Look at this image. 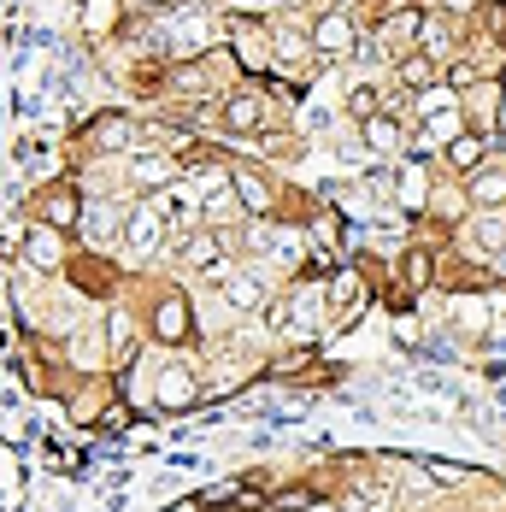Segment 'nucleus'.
I'll list each match as a JSON object with an SVG mask.
<instances>
[{
    "instance_id": "obj_17",
    "label": "nucleus",
    "mask_w": 506,
    "mask_h": 512,
    "mask_svg": "<svg viewBox=\"0 0 506 512\" xmlns=\"http://www.w3.org/2000/svg\"><path fill=\"white\" fill-rule=\"evenodd\" d=\"M230 195H236V206L253 212V218H271V212H277V195L265 189L259 171H236V177H230Z\"/></svg>"
},
{
    "instance_id": "obj_31",
    "label": "nucleus",
    "mask_w": 506,
    "mask_h": 512,
    "mask_svg": "<svg viewBox=\"0 0 506 512\" xmlns=\"http://www.w3.org/2000/svg\"><path fill=\"white\" fill-rule=\"evenodd\" d=\"M83 30H89V36L112 30V6H106V0H89V6H83Z\"/></svg>"
},
{
    "instance_id": "obj_35",
    "label": "nucleus",
    "mask_w": 506,
    "mask_h": 512,
    "mask_svg": "<svg viewBox=\"0 0 506 512\" xmlns=\"http://www.w3.org/2000/svg\"><path fill=\"white\" fill-rule=\"evenodd\" d=\"M436 6H442V18H465V12H477L483 0H436Z\"/></svg>"
},
{
    "instance_id": "obj_11",
    "label": "nucleus",
    "mask_w": 506,
    "mask_h": 512,
    "mask_svg": "<svg viewBox=\"0 0 506 512\" xmlns=\"http://www.w3.org/2000/svg\"><path fill=\"white\" fill-rule=\"evenodd\" d=\"M324 307H330V318H336V330H348V324H354L359 307H365V283H359V271H336V277H330Z\"/></svg>"
},
{
    "instance_id": "obj_34",
    "label": "nucleus",
    "mask_w": 506,
    "mask_h": 512,
    "mask_svg": "<svg viewBox=\"0 0 506 512\" xmlns=\"http://www.w3.org/2000/svg\"><path fill=\"white\" fill-rule=\"evenodd\" d=\"M401 6H418V0H365V12H371V18H377V24H383V18H389V12H401Z\"/></svg>"
},
{
    "instance_id": "obj_12",
    "label": "nucleus",
    "mask_w": 506,
    "mask_h": 512,
    "mask_svg": "<svg viewBox=\"0 0 506 512\" xmlns=\"http://www.w3.org/2000/svg\"><path fill=\"white\" fill-rule=\"evenodd\" d=\"M189 324H195V307H189L183 295H165V301L153 307V342L177 348V342H189Z\"/></svg>"
},
{
    "instance_id": "obj_23",
    "label": "nucleus",
    "mask_w": 506,
    "mask_h": 512,
    "mask_svg": "<svg viewBox=\"0 0 506 512\" xmlns=\"http://www.w3.org/2000/svg\"><path fill=\"white\" fill-rule=\"evenodd\" d=\"M365 148H371V154H395V148H401V118H395V106L377 112V118H365Z\"/></svg>"
},
{
    "instance_id": "obj_19",
    "label": "nucleus",
    "mask_w": 506,
    "mask_h": 512,
    "mask_svg": "<svg viewBox=\"0 0 506 512\" xmlns=\"http://www.w3.org/2000/svg\"><path fill=\"white\" fill-rule=\"evenodd\" d=\"M259 112H265L259 95H253V89H236V95L224 101V130H230V136H253V130H259Z\"/></svg>"
},
{
    "instance_id": "obj_30",
    "label": "nucleus",
    "mask_w": 506,
    "mask_h": 512,
    "mask_svg": "<svg viewBox=\"0 0 506 512\" xmlns=\"http://www.w3.org/2000/svg\"><path fill=\"white\" fill-rule=\"evenodd\" d=\"M424 477L442 483V489H459V483H465V471H459L454 460H424Z\"/></svg>"
},
{
    "instance_id": "obj_29",
    "label": "nucleus",
    "mask_w": 506,
    "mask_h": 512,
    "mask_svg": "<svg viewBox=\"0 0 506 512\" xmlns=\"http://www.w3.org/2000/svg\"><path fill=\"white\" fill-rule=\"evenodd\" d=\"M106 330H112V359H118V365H124V359H130V342H136V330H130V318H124V312H118V318H112V324H106Z\"/></svg>"
},
{
    "instance_id": "obj_3",
    "label": "nucleus",
    "mask_w": 506,
    "mask_h": 512,
    "mask_svg": "<svg viewBox=\"0 0 506 512\" xmlns=\"http://www.w3.org/2000/svg\"><path fill=\"white\" fill-rule=\"evenodd\" d=\"M271 318H277V330H289L295 342H312L324 324H330V307H324V295L312 289V283H301V289H289V301L283 307H265Z\"/></svg>"
},
{
    "instance_id": "obj_39",
    "label": "nucleus",
    "mask_w": 506,
    "mask_h": 512,
    "mask_svg": "<svg viewBox=\"0 0 506 512\" xmlns=\"http://www.w3.org/2000/svg\"><path fill=\"white\" fill-rule=\"evenodd\" d=\"M177 6H206V0H177Z\"/></svg>"
},
{
    "instance_id": "obj_26",
    "label": "nucleus",
    "mask_w": 506,
    "mask_h": 512,
    "mask_svg": "<svg viewBox=\"0 0 506 512\" xmlns=\"http://www.w3.org/2000/svg\"><path fill=\"white\" fill-rule=\"evenodd\" d=\"M471 230H477V248H506V212H477Z\"/></svg>"
},
{
    "instance_id": "obj_10",
    "label": "nucleus",
    "mask_w": 506,
    "mask_h": 512,
    "mask_svg": "<svg viewBox=\"0 0 506 512\" xmlns=\"http://www.w3.org/2000/svg\"><path fill=\"white\" fill-rule=\"evenodd\" d=\"M265 36H271V30H265L259 18H230V53H236V65H242L248 77H265V53H259Z\"/></svg>"
},
{
    "instance_id": "obj_27",
    "label": "nucleus",
    "mask_w": 506,
    "mask_h": 512,
    "mask_svg": "<svg viewBox=\"0 0 506 512\" xmlns=\"http://www.w3.org/2000/svg\"><path fill=\"white\" fill-rule=\"evenodd\" d=\"M71 359H77L83 371H95V365H106L101 336H95V330H77V336H71Z\"/></svg>"
},
{
    "instance_id": "obj_22",
    "label": "nucleus",
    "mask_w": 506,
    "mask_h": 512,
    "mask_svg": "<svg viewBox=\"0 0 506 512\" xmlns=\"http://www.w3.org/2000/svg\"><path fill=\"white\" fill-rule=\"evenodd\" d=\"M483 159H489V136H477V130H459L454 142H448V165H454V171H465V177H471Z\"/></svg>"
},
{
    "instance_id": "obj_25",
    "label": "nucleus",
    "mask_w": 506,
    "mask_h": 512,
    "mask_svg": "<svg viewBox=\"0 0 506 512\" xmlns=\"http://www.w3.org/2000/svg\"><path fill=\"white\" fill-rule=\"evenodd\" d=\"M348 112H354L359 124H365V118H377V112H389V89H377V83H354Z\"/></svg>"
},
{
    "instance_id": "obj_20",
    "label": "nucleus",
    "mask_w": 506,
    "mask_h": 512,
    "mask_svg": "<svg viewBox=\"0 0 506 512\" xmlns=\"http://www.w3.org/2000/svg\"><path fill=\"white\" fill-rule=\"evenodd\" d=\"M24 259H30L36 271H59V259H65V242H59V230L36 224V230L24 236Z\"/></svg>"
},
{
    "instance_id": "obj_24",
    "label": "nucleus",
    "mask_w": 506,
    "mask_h": 512,
    "mask_svg": "<svg viewBox=\"0 0 506 512\" xmlns=\"http://www.w3.org/2000/svg\"><path fill=\"white\" fill-rule=\"evenodd\" d=\"M306 248L336 254V248H342V212H318V218L306 224Z\"/></svg>"
},
{
    "instance_id": "obj_1",
    "label": "nucleus",
    "mask_w": 506,
    "mask_h": 512,
    "mask_svg": "<svg viewBox=\"0 0 506 512\" xmlns=\"http://www.w3.org/2000/svg\"><path fill=\"white\" fill-rule=\"evenodd\" d=\"M148 42H165V53L177 65L206 59V48H212V18H206V6H177V12L159 18V30H153Z\"/></svg>"
},
{
    "instance_id": "obj_38",
    "label": "nucleus",
    "mask_w": 506,
    "mask_h": 512,
    "mask_svg": "<svg viewBox=\"0 0 506 512\" xmlns=\"http://www.w3.org/2000/svg\"><path fill=\"white\" fill-rule=\"evenodd\" d=\"M171 512H201V507H195V501H183V507H171Z\"/></svg>"
},
{
    "instance_id": "obj_6",
    "label": "nucleus",
    "mask_w": 506,
    "mask_h": 512,
    "mask_svg": "<svg viewBox=\"0 0 506 512\" xmlns=\"http://www.w3.org/2000/svg\"><path fill=\"white\" fill-rule=\"evenodd\" d=\"M201 401V377L189 371V365H159V377H153V407H165V412H189Z\"/></svg>"
},
{
    "instance_id": "obj_15",
    "label": "nucleus",
    "mask_w": 506,
    "mask_h": 512,
    "mask_svg": "<svg viewBox=\"0 0 506 512\" xmlns=\"http://www.w3.org/2000/svg\"><path fill=\"white\" fill-rule=\"evenodd\" d=\"M465 195H471L477 212H501V206H506V165H489V159H483V165L471 171Z\"/></svg>"
},
{
    "instance_id": "obj_28",
    "label": "nucleus",
    "mask_w": 506,
    "mask_h": 512,
    "mask_svg": "<svg viewBox=\"0 0 506 512\" xmlns=\"http://www.w3.org/2000/svg\"><path fill=\"white\" fill-rule=\"evenodd\" d=\"M401 271H406V283H412V289H430V283H436V259L424 254V248H412V254L401 259Z\"/></svg>"
},
{
    "instance_id": "obj_33",
    "label": "nucleus",
    "mask_w": 506,
    "mask_h": 512,
    "mask_svg": "<svg viewBox=\"0 0 506 512\" xmlns=\"http://www.w3.org/2000/svg\"><path fill=\"white\" fill-rule=\"evenodd\" d=\"M101 430H130V401H112L101 412Z\"/></svg>"
},
{
    "instance_id": "obj_8",
    "label": "nucleus",
    "mask_w": 506,
    "mask_h": 512,
    "mask_svg": "<svg viewBox=\"0 0 506 512\" xmlns=\"http://www.w3.org/2000/svg\"><path fill=\"white\" fill-rule=\"evenodd\" d=\"M418 30H424V12H418V6H401V12H389V18L377 24V48L406 59V53H418Z\"/></svg>"
},
{
    "instance_id": "obj_37",
    "label": "nucleus",
    "mask_w": 506,
    "mask_h": 512,
    "mask_svg": "<svg viewBox=\"0 0 506 512\" xmlns=\"http://www.w3.org/2000/svg\"><path fill=\"white\" fill-rule=\"evenodd\" d=\"M130 6H142V12H159V6H165V0H130Z\"/></svg>"
},
{
    "instance_id": "obj_18",
    "label": "nucleus",
    "mask_w": 506,
    "mask_h": 512,
    "mask_svg": "<svg viewBox=\"0 0 506 512\" xmlns=\"http://www.w3.org/2000/svg\"><path fill=\"white\" fill-rule=\"evenodd\" d=\"M395 201H401L406 218H418V212L430 206V165H418V159L406 165V171H401V189H395Z\"/></svg>"
},
{
    "instance_id": "obj_32",
    "label": "nucleus",
    "mask_w": 506,
    "mask_h": 512,
    "mask_svg": "<svg viewBox=\"0 0 506 512\" xmlns=\"http://www.w3.org/2000/svg\"><path fill=\"white\" fill-rule=\"evenodd\" d=\"M271 507H277V512H306V507H318V495H312V489H283Z\"/></svg>"
},
{
    "instance_id": "obj_14",
    "label": "nucleus",
    "mask_w": 506,
    "mask_h": 512,
    "mask_svg": "<svg viewBox=\"0 0 506 512\" xmlns=\"http://www.w3.org/2000/svg\"><path fill=\"white\" fill-rule=\"evenodd\" d=\"M159 230H165V218H159V206L153 201H142L136 212H124V248H130L136 259L159 248Z\"/></svg>"
},
{
    "instance_id": "obj_9",
    "label": "nucleus",
    "mask_w": 506,
    "mask_h": 512,
    "mask_svg": "<svg viewBox=\"0 0 506 512\" xmlns=\"http://www.w3.org/2000/svg\"><path fill=\"white\" fill-rule=\"evenodd\" d=\"M130 183H136L142 195H165V189H177V159L159 154V148H142V154L130 159Z\"/></svg>"
},
{
    "instance_id": "obj_41",
    "label": "nucleus",
    "mask_w": 506,
    "mask_h": 512,
    "mask_svg": "<svg viewBox=\"0 0 506 512\" xmlns=\"http://www.w3.org/2000/svg\"><path fill=\"white\" fill-rule=\"evenodd\" d=\"M501 48H506V36H501Z\"/></svg>"
},
{
    "instance_id": "obj_4",
    "label": "nucleus",
    "mask_w": 506,
    "mask_h": 512,
    "mask_svg": "<svg viewBox=\"0 0 506 512\" xmlns=\"http://www.w3.org/2000/svg\"><path fill=\"white\" fill-rule=\"evenodd\" d=\"M83 142H89L95 154H130V148L142 154V148H153L148 136L136 130V118H130V112H95V118L83 124Z\"/></svg>"
},
{
    "instance_id": "obj_16",
    "label": "nucleus",
    "mask_w": 506,
    "mask_h": 512,
    "mask_svg": "<svg viewBox=\"0 0 506 512\" xmlns=\"http://www.w3.org/2000/svg\"><path fill=\"white\" fill-rule=\"evenodd\" d=\"M77 218H83V195L71 183H53L48 195H42V224L65 236V230H77Z\"/></svg>"
},
{
    "instance_id": "obj_5",
    "label": "nucleus",
    "mask_w": 506,
    "mask_h": 512,
    "mask_svg": "<svg viewBox=\"0 0 506 512\" xmlns=\"http://www.w3.org/2000/svg\"><path fill=\"white\" fill-rule=\"evenodd\" d=\"M306 48L318 53V59H330V65L354 59V48H359L354 18H348V12H318V18H312V30H306Z\"/></svg>"
},
{
    "instance_id": "obj_40",
    "label": "nucleus",
    "mask_w": 506,
    "mask_h": 512,
    "mask_svg": "<svg viewBox=\"0 0 506 512\" xmlns=\"http://www.w3.org/2000/svg\"><path fill=\"white\" fill-rule=\"evenodd\" d=\"M495 89H506V65H501V83H495Z\"/></svg>"
},
{
    "instance_id": "obj_21",
    "label": "nucleus",
    "mask_w": 506,
    "mask_h": 512,
    "mask_svg": "<svg viewBox=\"0 0 506 512\" xmlns=\"http://www.w3.org/2000/svg\"><path fill=\"white\" fill-rule=\"evenodd\" d=\"M395 77H401V89L424 95V89H436V83H442V65H436L430 53H406L401 65H395Z\"/></svg>"
},
{
    "instance_id": "obj_2",
    "label": "nucleus",
    "mask_w": 506,
    "mask_h": 512,
    "mask_svg": "<svg viewBox=\"0 0 506 512\" xmlns=\"http://www.w3.org/2000/svg\"><path fill=\"white\" fill-rule=\"evenodd\" d=\"M212 283H218L224 307H236V312H265L271 307V289H277V277H271L265 265H236V271L224 265Z\"/></svg>"
},
{
    "instance_id": "obj_13",
    "label": "nucleus",
    "mask_w": 506,
    "mask_h": 512,
    "mask_svg": "<svg viewBox=\"0 0 506 512\" xmlns=\"http://www.w3.org/2000/svg\"><path fill=\"white\" fill-rule=\"evenodd\" d=\"M177 259H183L189 271L218 277V271H224V242H218V230H189V236L177 242Z\"/></svg>"
},
{
    "instance_id": "obj_36",
    "label": "nucleus",
    "mask_w": 506,
    "mask_h": 512,
    "mask_svg": "<svg viewBox=\"0 0 506 512\" xmlns=\"http://www.w3.org/2000/svg\"><path fill=\"white\" fill-rule=\"evenodd\" d=\"M495 136H506V89H495Z\"/></svg>"
},
{
    "instance_id": "obj_7",
    "label": "nucleus",
    "mask_w": 506,
    "mask_h": 512,
    "mask_svg": "<svg viewBox=\"0 0 506 512\" xmlns=\"http://www.w3.org/2000/svg\"><path fill=\"white\" fill-rule=\"evenodd\" d=\"M77 236H83V248H89V254H106V248L124 236V206H118V201L83 206V218H77Z\"/></svg>"
}]
</instances>
